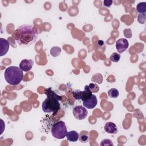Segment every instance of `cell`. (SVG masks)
Returning a JSON list of instances; mask_svg holds the SVG:
<instances>
[{"label": "cell", "instance_id": "obj_1", "mask_svg": "<svg viewBox=\"0 0 146 146\" xmlns=\"http://www.w3.org/2000/svg\"><path fill=\"white\" fill-rule=\"evenodd\" d=\"M12 36L19 45L29 46L35 42L38 35L33 26L26 24L20 26L12 34Z\"/></svg>", "mask_w": 146, "mask_h": 146}, {"label": "cell", "instance_id": "obj_2", "mask_svg": "<svg viewBox=\"0 0 146 146\" xmlns=\"http://www.w3.org/2000/svg\"><path fill=\"white\" fill-rule=\"evenodd\" d=\"M44 94L47 95V98L42 104L43 111L46 113H56L60 109L59 100H62V97L57 95L50 88L46 89Z\"/></svg>", "mask_w": 146, "mask_h": 146}, {"label": "cell", "instance_id": "obj_3", "mask_svg": "<svg viewBox=\"0 0 146 146\" xmlns=\"http://www.w3.org/2000/svg\"><path fill=\"white\" fill-rule=\"evenodd\" d=\"M6 81L10 85L14 86L19 84L23 79V71L18 67L10 66L6 68L4 73Z\"/></svg>", "mask_w": 146, "mask_h": 146}, {"label": "cell", "instance_id": "obj_4", "mask_svg": "<svg viewBox=\"0 0 146 146\" xmlns=\"http://www.w3.org/2000/svg\"><path fill=\"white\" fill-rule=\"evenodd\" d=\"M51 134L53 137L58 139H63L66 136L67 129L63 121H58L54 123L51 127Z\"/></svg>", "mask_w": 146, "mask_h": 146}, {"label": "cell", "instance_id": "obj_5", "mask_svg": "<svg viewBox=\"0 0 146 146\" xmlns=\"http://www.w3.org/2000/svg\"><path fill=\"white\" fill-rule=\"evenodd\" d=\"M92 92L90 91L88 86H85L84 90L82 91L80 90H75L72 91L74 98L76 100H82L83 102L90 98L92 95Z\"/></svg>", "mask_w": 146, "mask_h": 146}, {"label": "cell", "instance_id": "obj_6", "mask_svg": "<svg viewBox=\"0 0 146 146\" xmlns=\"http://www.w3.org/2000/svg\"><path fill=\"white\" fill-rule=\"evenodd\" d=\"M74 117L78 120H83L85 119L88 115V111L85 107L82 106H75L72 110Z\"/></svg>", "mask_w": 146, "mask_h": 146}, {"label": "cell", "instance_id": "obj_7", "mask_svg": "<svg viewBox=\"0 0 146 146\" xmlns=\"http://www.w3.org/2000/svg\"><path fill=\"white\" fill-rule=\"evenodd\" d=\"M129 46L128 41L125 38H120L116 42V48L119 54L125 51Z\"/></svg>", "mask_w": 146, "mask_h": 146}, {"label": "cell", "instance_id": "obj_8", "mask_svg": "<svg viewBox=\"0 0 146 146\" xmlns=\"http://www.w3.org/2000/svg\"><path fill=\"white\" fill-rule=\"evenodd\" d=\"M97 103H98L97 98L94 94H92L90 98L83 102V104L84 107H85L88 109H92L95 108V106L97 105Z\"/></svg>", "mask_w": 146, "mask_h": 146}, {"label": "cell", "instance_id": "obj_9", "mask_svg": "<svg viewBox=\"0 0 146 146\" xmlns=\"http://www.w3.org/2000/svg\"><path fill=\"white\" fill-rule=\"evenodd\" d=\"M34 61L31 59H23L19 63V68L25 72L29 71L33 67Z\"/></svg>", "mask_w": 146, "mask_h": 146}, {"label": "cell", "instance_id": "obj_10", "mask_svg": "<svg viewBox=\"0 0 146 146\" xmlns=\"http://www.w3.org/2000/svg\"><path fill=\"white\" fill-rule=\"evenodd\" d=\"M0 42H1V53H0V56H2L4 55H5L9 48V42H8L7 40L1 38H0Z\"/></svg>", "mask_w": 146, "mask_h": 146}, {"label": "cell", "instance_id": "obj_11", "mask_svg": "<svg viewBox=\"0 0 146 146\" xmlns=\"http://www.w3.org/2000/svg\"><path fill=\"white\" fill-rule=\"evenodd\" d=\"M105 131L110 134H116L117 132V128L116 124L112 122H108L104 125Z\"/></svg>", "mask_w": 146, "mask_h": 146}, {"label": "cell", "instance_id": "obj_12", "mask_svg": "<svg viewBox=\"0 0 146 146\" xmlns=\"http://www.w3.org/2000/svg\"><path fill=\"white\" fill-rule=\"evenodd\" d=\"M66 137L69 141L75 142L79 139V133L76 131H71L67 132Z\"/></svg>", "mask_w": 146, "mask_h": 146}, {"label": "cell", "instance_id": "obj_13", "mask_svg": "<svg viewBox=\"0 0 146 146\" xmlns=\"http://www.w3.org/2000/svg\"><path fill=\"white\" fill-rule=\"evenodd\" d=\"M90 139V133L87 131H82L79 134V140L81 143H86Z\"/></svg>", "mask_w": 146, "mask_h": 146}, {"label": "cell", "instance_id": "obj_14", "mask_svg": "<svg viewBox=\"0 0 146 146\" xmlns=\"http://www.w3.org/2000/svg\"><path fill=\"white\" fill-rule=\"evenodd\" d=\"M136 10L140 14H145L146 13V2H140L136 6Z\"/></svg>", "mask_w": 146, "mask_h": 146}, {"label": "cell", "instance_id": "obj_15", "mask_svg": "<svg viewBox=\"0 0 146 146\" xmlns=\"http://www.w3.org/2000/svg\"><path fill=\"white\" fill-rule=\"evenodd\" d=\"M119 95V91L115 88H111L108 91V95L111 98H116Z\"/></svg>", "mask_w": 146, "mask_h": 146}, {"label": "cell", "instance_id": "obj_16", "mask_svg": "<svg viewBox=\"0 0 146 146\" xmlns=\"http://www.w3.org/2000/svg\"><path fill=\"white\" fill-rule=\"evenodd\" d=\"M60 52H61V48L57 46L52 47L50 50V54L54 57L58 56L60 54Z\"/></svg>", "mask_w": 146, "mask_h": 146}, {"label": "cell", "instance_id": "obj_17", "mask_svg": "<svg viewBox=\"0 0 146 146\" xmlns=\"http://www.w3.org/2000/svg\"><path fill=\"white\" fill-rule=\"evenodd\" d=\"M88 87H89V89H90V91L92 93L98 92L99 90V87L98 85L96 83H91L88 85Z\"/></svg>", "mask_w": 146, "mask_h": 146}, {"label": "cell", "instance_id": "obj_18", "mask_svg": "<svg viewBox=\"0 0 146 146\" xmlns=\"http://www.w3.org/2000/svg\"><path fill=\"white\" fill-rule=\"evenodd\" d=\"M92 78H95V79H91V80L92 82L98 83L99 84H101L103 82V77L102 74H99V73H97L96 74H95L93 76Z\"/></svg>", "mask_w": 146, "mask_h": 146}, {"label": "cell", "instance_id": "obj_19", "mask_svg": "<svg viewBox=\"0 0 146 146\" xmlns=\"http://www.w3.org/2000/svg\"><path fill=\"white\" fill-rule=\"evenodd\" d=\"M120 59V55L117 52H113L110 57V59L113 62H118Z\"/></svg>", "mask_w": 146, "mask_h": 146}, {"label": "cell", "instance_id": "obj_20", "mask_svg": "<svg viewBox=\"0 0 146 146\" xmlns=\"http://www.w3.org/2000/svg\"><path fill=\"white\" fill-rule=\"evenodd\" d=\"M100 145H103V146H113V144L112 143V141L108 139H105L102 140L101 143H100Z\"/></svg>", "mask_w": 146, "mask_h": 146}, {"label": "cell", "instance_id": "obj_21", "mask_svg": "<svg viewBox=\"0 0 146 146\" xmlns=\"http://www.w3.org/2000/svg\"><path fill=\"white\" fill-rule=\"evenodd\" d=\"M137 21L139 23L144 24L145 22V14H139L137 17Z\"/></svg>", "mask_w": 146, "mask_h": 146}, {"label": "cell", "instance_id": "obj_22", "mask_svg": "<svg viewBox=\"0 0 146 146\" xmlns=\"http://www.w3.org/2000/svg\"><path fill=\"white\" fill-rule=\"evenodd\" d=\"M124 36L126 38H131L132 36V32H131V30L130 29H125L124 30Z\"/></svg>", "mask_w": 146, "mask_h": 146}, {"label": "cell", "instance_id": "obj_23", "mask_svg": "<svg viewBox=\"0 0 146 146\" xmlns=\"http://www.w3.org/2000/svg\"><path fill=\"white\" fill-rule=\"evenodd\" d=\"M112 0H104L103 1V5L104 6L109 7L111 6L112 3Z\"/></svg>", "mask_w": 146, "mask_h": 146}, {"label": "cell", "instance_id": "obj_24", "mask_svg": "<svg viewBox=\"0 0 146 146\" xmlns=\"http://www.w3.org/2000/svg\"><path fill=\"white\" fill-rule=\"evenodd\" d=\"M103 43H104V42H103V40H99V41H98V44L99 45V46H101V45H103Z\"/></svg>", "mask_w": 146, "mask_h": 146}]
</instances>
